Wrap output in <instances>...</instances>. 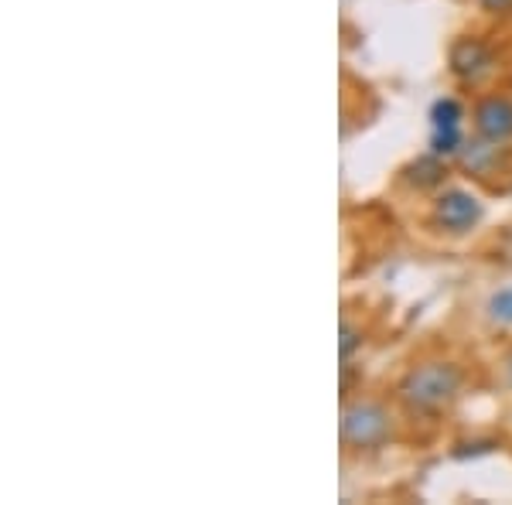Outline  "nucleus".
<instances>
[{"mask_svg": "<svg viewBox=\"0 0 512 505\" xmlns=\"http://www.w3.org/2000/svg\"><path fill=\"white\" fill-rule=\"evenodd\" d=\"M461 389V372L451 362H431V366H420L410 372L400 383V396L407 407H414L420 413H434L458 396Z\"/></svg>", "mask_w": 512, "mask_h": 505, "instance_id": "obj_1", "label": "nucleus"}, {"mask_svg": "<svg viewBox=\"0 0 512 505\" xmlns=\"http://www.w3.org/2000/svg\"><path fill=\"white\" fill-rule=\"evenodd\" d=\"M390 434V413L379 403H355L342 413V441L352 447H376Z\"/></svg>", "mask_w": 512, "mask_h": 505, "instance_id": "obj_2", "label": "nucleus"}, {"mask_svg": "<svg viewBox=\"0 0 512 505\" xmlns=\"http://www.w3.org/2000/svg\"><path fill=\"white\" fill-rule=\"evenodd\" d=\"M434 219L441 222L448 233H468V229H475L478 219H482V202H478L475 195L454 188V192H444L437 198Z\"/></svg>", "mask_w": 512, "mask_h": 505, "instance_id": "obj_3", "label": "nucleus"}, {"mask_svg": "<svg viewBox=\"0 0 512 505\" xmlns=\"http://www.w3.org/2000/svg\"><path fill=\"white\" fill-rule=\"evenodd\" d=\"M434 137H431V154L444 157L454 154L461 147V106L454 99H437L431 110Z\"/></svg>", "mask_w": 512, "mask_h": 505, "instance_id": "obj_4", "label": "nucleus"}, {"mask_svg": "<svg viewBox=\"0 0 512 505\" xmlns=\"http://www.w3.org/2000/svg\"><path fill=\"white\" fill-rule=\"evenodd\" d=\"M489 69H492V52L478 38H461L458 45L451 48V72L458 79L475 82Z\"/></svg>", "mask_w": 512, "mask_h": 505, "instance_id": "obj_5", "label": "nucleus"}, {"mask_svg": "<svg viewBox=\"0 0 512 505\" xmlns=\"http://www.w3.org/2000/svg\"><path fill=\"white\" fill-rule=\"evenodd\" d=\"M475 127L478 134L492 144L512 137V99H485L475 113Z\"/></svg>", "mask_w": 512, "mask_h": 505, "instance_id": "obj_6", "label": "nucleus"}, {"mask_svg": "<svg viewBox=\"0 0 512 505\" xmlns=\"http://www.w3.org/2000/svg\"><path fill=\"white\" fill-rule=\"evenodd\" d=\"M441 175H444V168H441V161H437V154H431V157H420V161L410 168V178L417 181V185H437L441 181Z\"/></svg>", "mask_w": 512, "mask_h": 505, "instance_id": "obj_7", "label": "nucleus"}, {"mask_svg": "<svg viewBox=\"0 0 512 505\" xmlns=\"http://www.w3.org/2000/svg\"><path fill=\"white\" fill-rule=\"evenodd\" d=\"M489 314H492L495 321H502V325H512V287H506V291H499V294H492Z\"/></svg>", "mask_w": 512, "mask_h": 505, "instance_id": "obj_8", "label": "nucleus"}, {"mask_svg": "<svg viewBox=\"0 0 512 505\" xmlns=\"http://www.w3.org/2000/svg\"><path fill=\"white\" fill-rule=\"evenodd\" d=\"M359 331H355L349 321H342V359H349V355L355 352V345H359Z\"/></svg>", "mask_w": 512, "mask_h": 505, "instance_id": "obj_9", "label": "nucleus"}, {"mask_svg": "<svg viewBox=\"0 0 512 505\" xmlns=\"http://www.w3.org/2000/svg\"><path fill=\"white\" fill-rule=\"evenodd\" d=\"M482 4L489 7V11H509L512 0H482Z\"/></svg>", "mask_w": 512, "mask_h": 505, "instance_id": "obj_10", "label": "nucleus"}]
</instances>
